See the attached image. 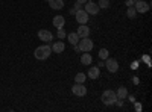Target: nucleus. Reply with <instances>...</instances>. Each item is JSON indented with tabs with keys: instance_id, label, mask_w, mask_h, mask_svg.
<instances>
[{
	"instance_id": "f257e3e1",
	"label": "nucleus",
	"mask_w": 152,
	"mask_h": 112,
	"mask_svg": "<svg viewBox=\"0 0 152 112\" xmlns=\"http://www.w3.org/2000/svg\"><path fill=\"white\" fill-rule=\"evenodd\" d=\"M50 53H52V47L47 46V44H43L40 47H37L35 48V52H34V56L38 59V61H44L50 56Z\"/></svg>"
},
{
	"instance_id": "f03ea898",
	"label": "nucleus",
	"mask_w": 152,
	"mask_h": 112,
	"mask_svg": "<svg viewBox=\"0 0 152 112\" xmlns=\"http://www.w3.org/2000/svg\"><path fill=\"white\" fill-rule=\"evenodd\" d=\"M102 103L104 105H107V106H111V105H114L116 103V100H117V95H116V91H111V90H107V91H104L102 92Z\"/></svg>"
},
{
	"instance_id": "7ed1b4c3",
	"label": "nucleus",
	"mask_w": 152,
	"mask_h": 112,
	"mask_svg": "<svg viewBox=\"0 0 152 112\" xmlns=\"http://www.w3.org/2000/svg\"><path fill=\"white\" fill-rule=\"evenodd\" d=\"M78 46L81 48V52H91L93 47H94V43H93V40L88 38V36H85V38H81L79 40Z\"/></svg>"
},
{
	"instance_id": "20e7f679",
	"label": "nucleus",
	"mask_w": 152,
	"mask_h": 112,
	"mask_svg": "<svg viewBox=\"0 0 152 112\" xmlns=\"http://www.w3.org/2000/svg\"><path fill=\"white\" fill-rule=\"evenodd\" d=\"M105 67L110 73H116L119 70V62L114 59V58H107L105 59Z\"/></svg>"
},
{
	"instance_id": "39448f33",
	"label": "nucleus",
	"mask_w": 152,
	"mask_h": 112,
	"mask_svg": "<svg viewBox=\"0 0 152 112\" xmlns=\"http://www.w3.org/2000/svg\"><path fill=\"white\" fill-rule=\"evenodd\" d=\"M72 92L75 95H78V97H84L87 94V88H85V85L84 83H75L72 86Z\"/></svg>"
},
{
	"instance_id": "423d86ee",
	"label": "nucleus",
	"mask_w": 152,
	"mask_h": 112,
	"mask_svg": "<svg viewBox=\"0 0 152 112\" xmlns=\"http://www.w3.org/2000/svg\"><path fill=\"white\" fill-rule=\"evenodd\" d=\"M85 11H87L88 15H96L97 12L100 11V8L97 6V3L91 2V0H88V2L85 3Z\"/></svg>"
},
{
	"instance_id": "0eeeda50",
	"label": "nucleus",
	"mask_w": 152,
	"mask_h": 112,
	"mask_svg": "<svg viewBox=\"0 0 152 112\" xmlns=\"http://www.w3.org/2000/svg\"><path fill=\"white\" fill-rule=\"evenodd\" d=\"M75 17H76V21H78L79 24H87V21H88V14H87V11L85 9H79V11H76V14H75Z\"/></svg>"
},
{
	"instance_id": "6e6552de",
	"label": "nucleus",
	"mask_w": 152,
	"mask_h": 112,
	"mask_svg": "<svg viewBox=\"0 0 152 112\" xmlns=\"http://www.w3.org/2000/svg\"><path fill=\"white\" fill-rule=\"evenodd\" d=\"M134 8H135L137 12H140V14H145V12L149 11L151 5H149L148 2H145V0H138L137 3H134Z\"/></svg>"
},
{
	"instance_id": "1a4fd4ad",
	"label": "nucleus",
	"mask_w": 152,
	"mask_h": 112,
	"mask_svg": "<svg viewBox=\"0 0 152 112\" xmlns=\"http://www.w3.org/2000/svg\"><path fill=\"white\" fill-rule=\"evenodd\" d=\"M38 38H40L41 41H44V43H49V41L53 40V35H52V32H49L46 29H41V30H38Z\"/></svg>"
},
{
	"instance_id": "9d476101",
	"label": "nucleus",
	"mask_w": 152,
	"mask_h": 112,
	"mask_svg": "<svg viewBox=\"0 0 152 112\" xmlns=\"http://www.w3.org/2000/svg\"><path fill=\"white\" fill-rule=\"evenodd\" d=\"M76 33L79 35V38H85V36L90 35V27L87 26V24H79L78 30H76Z\"/></svg>"
},
{
	"instance_id": "9b49d317",
	"label": "nucleus",
	"mask_w": 152,
	"mask_h": 112,
	"mask_svg": "<svg viewBox=\"0 0 152 112\" xmlns=\"http://www.w3.org/2000/svg\"><path fill=\"white\" fill-rule=\"evenodd\" d=\"M52 23H53V26H55L56 29H59V27H64V24H66V18L62 17V15H56V17H53Z\"/></svg>"
},
{
	"instance_id": "f8f14e48",
	"label": "nucleus",
	"mask_w": 152,
	"mask_h": 112,
	"mask_svg": "<svg viewBox=\"0 0 152 112\" xmlns=\"http://www.w3.org/2000/svg\"><path fill=\"white\" fill-rule=\"evenodd\" d=\"M64 48H66V44L62 41H55L52 44V52H55V53H62V52H64Z\"/></svg>"
},
{
	"instance_id": "ddd939ff",
	"label": "nucleus",
	"mask_w": 152,
	"mask_h": 112,
	"mask_svg": "<svg viewBox=\"0 0 152 112\" xmlns=\"http://www.w3.org/2000/svg\"><path fill=\"white\" fill-rule=\"evenodd\" d=\"M87 76L90 77V79H97L99 76H100V70H99V67H90V70H88V73H87Z\"/></svg>"
},
{
	"instance_id": "4468645a",
	"label": "nucleus",
	"mask_w": 152,
	"mask_h": 112,
	"mask_svg": "<svg viewBox=\"0 0 152 112\" xmlns=\"http://www.w3.org/2000/svg\"><path fill=\"white\" fill-rule=\"evenodd\" d=\"M49 6L52 9H62L64 8V0H47Z\"/></svg>"
},
{
	"instance_id": "2eb2a0df",
	"label": "nucleus",
	"mask_w": 152,
	"mask_h": 112,
	"mask_svg": "<svg viewBox=\"0 0 152 112\" xmlns=\"http://www.w3.org/2000/svg\"><path fill=\"white\" fill-rule=\"evenodd\" d=\"M91 62H93L91 55L88 53V52H84V53H82V56H81V64H82V65H90Z\"/></svg>"
},
{
	"instance_id": "dca6fc26",
	"label": "nucleus",
	"mask_w": 152,
	"mask_h": 112,
	"mask_svg": "<svg viewBox=\"0 0 152 112\" xmlns=\"http://www.w3.org/2000/svg\"><path fill=\"white\" fill-rule=\"evenodd\" d=\"M66 36L69 38V41H70V44H72V46L78 44V43H79V40H81V38H79V35L76 33V32H70V33H69V35H66Z\"/></svg>"
},
{
	"instance_id": "f3484780",
	"label": "nucleus",
	"mask_w": 152,
	"mask_h": 112,
	"mask_svg": "<svg viewBox=\"0 0 152 112\" xmlns=\"http://www.w3.org/2000/svg\"><path fill=\"white\" fill-rule=\"evenodd\" d=\"M116 95H117V98H122L123 100L125 97H128V90H126L125 86H120V88L116 91Z\"/></svg>"
},
{
	"instance_id": "a211bd4d",
	"label": "nucleus",
	"mask_w": 152,
	"mask_h": 112,
	"mask_svg": "<svg viewBox=\"0 0 152 112\" xmlns=\"http://www.w3.org/2000/svg\"><path fill=\"white\" fill-rule=\"evenodd\" d=\"M85 79H87V76H85L84 73H78V74L75 76V82H76V83H84Z\"/></svg>"
},
{
	"instance_id": "6ab92c4d",
	"label": "nucleus",
	"mask_w": 152,
	"mask_h": 112,
	"mask_svg": "<svg viewBox=\"0 0 152 112\" xmlns=\"http://www.w3.org/2000/svg\"><path fill=\"white\" fill-rule=\"evenodd\" d=\"M108 56H110V52L107 50V48H100V50H99V58L102 61H105Z\"/></svg>"
},
{
	"instance_id": "aec40b11",
	"label": "nucleus",
	"mask_w": 152,
	"mask_h": 112,
	"mask_svg": "<svg viewBox=\"0 0 152 112\" xmlns=\"http://www.w3.org/2000/svg\"><path fill=\"white\" fill-rule=\"evenodd\" d=\"M126 15H128L129 18H135V15H137L135 8H134V6H129V8H128V11H126Z\"/></svg>"
},
{
	"instance_id": "412c9836",
	"label": "nucleus",
	"mask_w": 152,
	"mask_h": 112,
	"mask_svg": "<svg viewBox=\"0 0 152 112\" xmlns=\"http://www.w3.org/2000/svg\"><path fill=\"white\" fill-rule=\"evenodd\" d=\"M97 6L99 8H104V9H108L110 8V0H99Z\"/></svg>"
},
{
	"instance_id": "4be33fe9",
	"label": "nucleus",
	"mask_w": 152,
	"mask_h": 112,
	"mask_svg": "<svg viewBox=\"0 0 152 112\" xmlns=\"http://www.w3.org/2000/svg\"><path fill=\"white\" fill-rule=\"evenodd\" d=\"M56 33H58V38H59V40H64V38H66V32H64V29H62V27H59Z\"/></svg>"
},
{
	"instance_id": "5701e85b",
	"label": "nucleus",
	"mask_w": 152,
	"mask_h": 112,
	"mask_svg": "<svg viewBox=\"0 0 152 112\" xmlns=\"http://www.w3.org/2000/svg\"><path fill=\"white\" fill-rule=\"evenodd\" d=\"M126 6H134V0H126Z\"/></svg>"
},
{
	"instance_id": "b1692460",
	"label": "nucleus",
	"mask_w": 152,
	"mask_h": 112,
	"mask_svg": "<svg viewBox=\"0 0 152 112\" xmlns=\"http://www.w3.org/2000/svg\"><path fill=\"white\" fill-rule=\"evenodd\" d=\"M76 3H81V5H85L87 0H76Z\"/></svg>"
},
{
	"instance_id": "393cba45",
	"label": "nucleus",
	"mask_w": 152,
	"mask_h": 112,
	"mask_svg": "<svg viewBox=\"0 0 152 112\" xmlns=\"http://www.w3.org/2000/svg\"><path fill=\"white\" fill-rule=\"evenodd\" d=\"M137 2H138V0H134V3H137Z\"/></svg>"
}]
</instances>
